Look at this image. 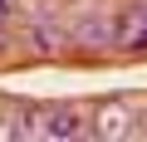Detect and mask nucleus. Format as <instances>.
<instances>
[{
    "instance_id": "39448f33",
    "label": "nucleus",
    "mask_w": 147,
    "mask_h": 142,
    "mask_svg": "<svg viewBox=\"0 0 147 142\" xmlns=\"http://www.w3.org/2000/svg\"><path fill=\"white\" fill-rule=\"evenodd\" d=\"M64 34H69V30H64V25L54 20V10H49V5H39V10L30 15V39H34L39 49H54V44H59Z\"/></svg>"
},
{
    "instance_id": "f03ea898",
    "label": "nucleus",
    "mask_w": 147,
    "mask_h": 142,
    "mask_svg": "<svg viewBox=\"0 0 147 142\" xmlns=\"http://www.w3.org/2000/svg\"><path fill=\"white\" fill-rule=\"evenodd\" d=\"M137 132H147V127H142V118H137L132 103H98L88 113V137L118 142V137H137Z\"/></svg>"
},
{
    "instance_id": "423d86ee",
    "label": "nucleus",
    "mask_w": 147,
    "mask_h": 142,
    "mask_svg": "<svg viewBox=\"0 0 147 142\" xmlns=\"http://www.w3.org/2000/svg\"><path fill=\"white\" fill-rule=\"evenodd\" d=\"M10 15H15V0H0V34H5V25H10Z\"/></svg>"
},
{
    "instance_id": "7ed1b4c3",
    "label": "nucleus",
    "mask_w": 147,
    "mask_h": 142,
    "mask_svg": "<svg viewBox=\"0 0 147 142\" xmlns=\"http://www.w3.org/2000/svg\"><path fill=\"white\" fill-rule=\"evenodd\" d=\"M79 44H118V15H108V10H84L79 20H74V30H69Z\"/></svg>"
},
{
    "instance_id": "20e7f679",
    "label": "nucleus",
    "mask_w": 147,
    "mask_h": 142,
    "mask_svg": "<svg viewBox=\"0 0 147 142\" xmlns=\"http://www.w3.org/2000/svg\"><path fill=\"white\" fill-rule=\"evenodd\" d=\"M118 44L123 49H147V5H132L118 15Z\"/></svg>"
},
{
    "instance_id": "f257e3e1",
    "label": "nucleus",
    "mask_w": 147,
    "mask_h": 142,
    "mask_svg": "<svg viewBox=\"0 0 147 142\" xmlns=\"http://www.w3.org/2000/svg\"><path fill=\"white\" fill-rule=\"evenodd\" d=\"M30 142H69V137H88V118L79 108H30Z\"/></svg>"
}]
</instances>
